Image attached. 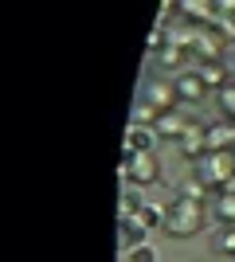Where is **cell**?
<instances>
[{
    "label": "cell",
    "mask_w": 235,
    "mask_h": 262,
    "mask_svg": "<svg viewBox=\"0 0 235 262\" xmlns=\"http://www.w3.org/2000/svg\"><path fill=\"white\" fill-rule=\"evenodd\" d=\"M153 141H157V129L153 125H134L125 129V157L130 153H153Z\"/></svg>",
    "instance_id": "obj_7"
},
{
    "label": "cell",
    "mask_w": 235,
    "mask_h": 262,
    "mask_svg": "<svg viewBox=\"0 0 235 262\" xmlns=\"http://www.w3.org/2000/svg\"><path fill=\"white\" fill-rule=\"evenodd\" d=\"M173 86H177V98L184 102V106H192V102H200L204 98V82H200V75L196 71H180L177 78H173Z\"/></svg>",
    "instance_id": "obj_6"
},
{
    "label": "cell",
    "mask_w": 235,
    "mask_h": 262,
    "mask_svg": "<svg viewBox=\"0 0 235 262\" xmlns=\"http://www.w3.org/2000/svg\"><path fill=\"white\" fill-rule=\"evenodd\" d=\"M153 129H157V137H168V141H180L184 133L192 129V121L180 114V106L177 110H165V114H157V121H153Z\"/></svg>",
    "instance_id": "obj_5"
},
{
    "label": "cell",
    "mask_w": 235,
    "mask_h": 262,
    "mask_svg": "<svg viewBox=\"0 0 235 262\" xmlns=\"http://www.w3.org/2000/svg\"><path fill=\"white\" fill-rule=\"evenodd\" d=\"M212 215L224 223V227H235V192H220L212 204Z\"/></svg>",
    "instance_id": "obj_12"
},
{
    "label": "cell",
    "mask_w": 235,
    "mask_h": 262,
    "mask_svg": "<svg viewBox=\"0 0 235 262\" xmlns=\"http://www.w3.org/2000/svg\"><path fill=\"white\" fill-rule=\"evenodd\" d=\"M122 180H130V184L137 188H149L161 180V161H157L153 153H130L122 161Z\"/></svg>",
    "instance_id": "obj_3"
},
{
    "label": "cell",
    "mask_w": 235,
    "mask_h": 262,
    "mask_svg": "<svg viewBox=\"0 0 235 262\" xmlns=\"http://www.w3.org/2000/svg\"><path fill=\"white\" fill-rule=\"evenodd\" d=\"M196 176L204 180V188H227L235 176V149H216L204 153L196 161Z\"/></svg>",
    "instance_id": "obj_2"
},
{
    "label": "cell",
    "mask_w": 235,
    "mask_h": 262,
    "mask_svg": "<svg viewBox=\"0 0 235 262\" xmlns=\"http://www.w3.org/2000/svg\"><path fill=\"white\" fill-rule=\"evenodd\" d=\"M153 59H157V67H161V71H180V67L188 63V47L165 43V47H161V51L153 55Z\"/></svg>",
    "instance_id": "obj_10"
},
{
    "label": "cell",
    "mask_w": 235,
    "mask_h": 262,
    "mask_svg": "<svg viewBox=\"0 0 235 262\" xmlns=\"http://www.w3.org/2000/svg\"><path fill=\"white\" fill-rule=\"evenodd\" d=\"M227 125H231V149H235V121H227Z\"/></svg>",
    "instance_id": "obj_18"
},
{
    "label": "cell",
    "mask_w": 235,
    "mask_h": 262,
    "mask_svg": "<svg viewBox=\"0 0 235 262\" xmlns=\"http://www.w3.org/2000/svg\"><path fill=\"white\" fill-rule=\"evenodd\" d=\"M125 262H161V251H157L153 243H137L125 251Z\"/></svg>",
    "instance_id": "obj_13"
},
{
    "label": "cell",
    "mask_w": 235,
    "mask_h": 262,
    "mask_svg": "<svg viewBox=\"0 0 235 262\" xmlns=\"http://www.w3.org/2000/svg\"><path fill=\"white\" fill-rule=\"evenodd\" d=\"M141 98L149 102V106H157L161 114L165 110H177V86H173V78H145L141 82Z\"/></svg>",
    "instance_id": "obj_4"
},
{
    "label": "cell",
    "mask_w": 235,
    "mask_h": 262,
    "mask_svg": "<svg viewBox=\"0 0 235 262\" xmlns=\"http://www.w3.org/2000/svg\"><path fill=\"white\" fill-rule=\"evenodd\" d=\"M216 98H220V110H224V118L235 121V82H227L224 90H216Z\"/></svg>",
    "instance_id": "obj_15"
},
{
    "label": "cell",
    "mask_w": 235,
    "mask_h": 262,
    "mask_svg": "<svg viewBox=\"0 0 235 262\" xmlns=\"http://www.w3.org/2000/svg\"><path fill=\"white\" fill-rule=\"evenodd\" d=\"M165 231L173 235V239H192L196 231H204V208L196 204V200L177 196L173 208L165 211Z\"/></svg>",
    "instance_id": "obj_1"
},
{
    "label": "cell",
    "mask_w": 235,
    "mask_h": 262,
    "mask_svg": "<svg viewBox=\"0 0 235 262\" xmlns=\"http://www.w3.org/2000/svg\"><path fill=\"white\" fill-rule=\"evenodd\" d=\"M231 71H235V59H231Z\"/></svg>",
    "instance_id": "obj_19"
},
{
    "label": "cell",
    "mask_w": 235,
    "mask_h": 262,
    "mask_svg": "<svg viewBox=\"0 0 235 262\" xmlns=\"http://www.w3.org/2000/svg\"><path fill=\"white\" fill-rule=\"evenodd\" d=\"M157 114H161L157 106H149L145 98H137V106H134V118H130V121H134V125H153V121H157Z\"/></svg>",
    "instance_id": "obj_14"
},
{
    "label": "cell",
    "mask_w": 235,
    "mask_h": 262,
    "mask_svg": "<svg viewBox=\"0 0 235 262\" xmlns=\"http://www.w3.org/2000/svg\"><path fill=\"white\" fill-rule=\"evenodd\" d=\"M196 75H200V82L208 90H224L227 86V71L220 63H200V67H196Z\"/></svg>",
    "instance_id": "obj_11"
},
{
    "label": "cell",
    "mask_w": 235,
    "mask_h": 262,
    "mask_svg": "<svg viewBox=\"0 0 235 262\" xmlns=\"http://www.w3.org/2000/svg\"><path fill=\"white\" fill-rule=\"evenodd\" d=\"M216 251H220V254H231V258H235V227L216 231Z\"/></svg>",
    "instance_id": "obj_16"
},
{
    "label": "cell",
    "mask_w": 235,
    "mask_h": 262,
    "mask_svg": "<svg viewBox=\"0 0 235 262\" xmlns=\"http://www.w3.org/2000/svg\"><path fill=\"white\" fill-rule=\"evenodd\" d=\"M216 8H220V16H231V12H235V0H216Z\"/></svg>",
    "instance_id": "obj_17"
},
{
    "label": "cell",
    "mask_w": 235,
    "mask_h": 262,
    "mask_svg": "<svg viewBox=\"0 0 235 262\" xmlns=\"http://www.w3.org/2000/svg\"><path fill=\"white\" fill-rule=\"evenodd\" d=\"M177 145H180V153L188 157V161H200V157L208 153V141H204V125H196V121H192V129L184 133Z\"/></svg>",
    "instance_id": "obj_9"
},
{
    "label": "cell",
    "mask_w": 235,
    "mask_h": 262,
    "mask_svg": "<svg viewBox=\"0 0 235 262\" xmlns=\"http://www.w3.org/2000/svg\"><path fill=\"white\" fill-rule=\"evenodd\" d=\"M177 8L188 16L192 24H212L216 16H220V8H216V0H177Z\"/></svg>",
    "instance_id": "obj_8"
}]
</instances>
